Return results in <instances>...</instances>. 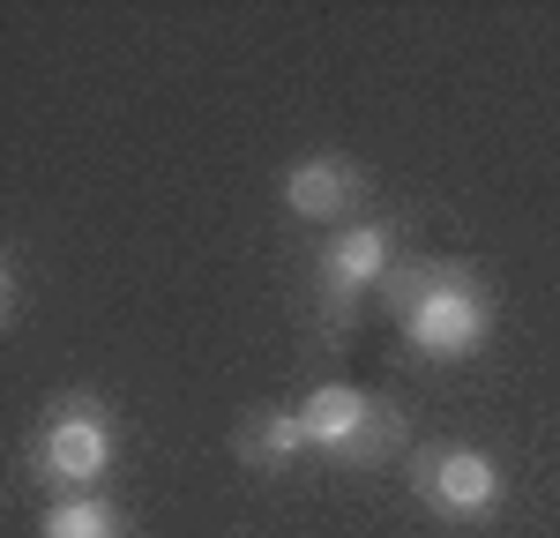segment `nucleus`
Instances as JSON below:
<instances>
[{"label": "nucleus", "mask_w": 560, "mask_h": 538, "mask_svg": "<svg viewBox=\"0 0 560 538\" xmlns=\"http://www.w3.org/2000/svg\"><path fill=\"white\" fill-rule=\"evenodd\" d=\"M411 493L441 524H493L509 501V471L471 442H427L411 448Z\"/></svg>", "instance_id": "obj_5"}, {"label": "nucleus", "mask_w": 560, "mask_h": 538, "mask_svg": "<svg viewBox=\"0 0 560 538\" xmlns=\"http://www.w3.org/2000/svg\"><path fill=\"white\" fill-rule=\"evenodd\" d=\"M113 456H120L113 404L97 397V389H68V397H52L38 411V426L23 442V471L60 501V493H97L105 471H113Z\"/></svg>", "instance_id": "obj_2"}, {"label": "nucleus", "mask_w": 560, "mask_h": 538, "mask_svg": "<svg viewBox=\"0 0 560 538\" xmlns=\"http://www.w3.org/2000/svg\"><path fill=\"white\" fill-rule=\"evenodd\" d=\"M38 538H135V524L105 493H60L38 508Z\"/></svg>", "instance_id": "obj_8"}, {"label": "nucleus", "mask_w": 560, "mask_h": 538, "mask_svg": "<svg viewBox=\"0 0 560 538\" xmlns=\"http://www.w3.org/2000/svg\"><path fill=\"white\" fill-rule=\"evenodd\" d=\"M382 307L404 329L411 359H433V366L478 359L493 337V284L464 255H411L404 247V262L382 284Z\"/></svg>", "instance_id": "obj_1"}, {"label": "nucleus", "mask_w": 560, "mask_h": 538, "mask_svg": "<svg viewBox=\"0 0 560 538\" xmlns=\"http://www.w3.org/2000/svg\"><path fill=\"white\" fill-rule=\"evenodd\" d=\"M396 262H404V232L382 224V218H359V224H345V232L322 239L314 277H306V307H314L322 344H351V321L366 307V292L382 300V284H388Z\"/></svg>", "instance_id": "obj_3"}, {"label": "nucleus", "mask_w": 560, "mask_h": 538, "mask_svg": "<svg viewBox=\"0 0 560 538\" xmlns=\"http://www.w3.org/2000/svg\"><path fill=\"white\" fill-rule=\"evenodd\" d=\"M300 419H306V448H314L322 464H337V471H382V464H396V456L411 448L404 404L374 397V389H351V382L306 389Z\"/></svg>", "instance_id": "obj_4"}, {"label": "nucleus", "mask_w": 560, "mask_h": 538, "mask_svg": "<svg viewBox=\"0 0 560 538\" xmlns=\"http://www.w3.org/2000/svg\"><path fill=\"white\" fill-rule=\"evenodd\" d=\"M366 195H374V173H366L359 157H345V150H306L300 165L284 173V210L300 224L345 232V224H359Z\"/></svg>", "instance_id": "obj_6"}, {"label": "nucleus", "mask_w": 560, "mask_h": 538, "mask_svg": "<svg viewBox=\"0 0 560 538\" xmlns=\"http://www.w3.org/2000/svg\"><path fill=\"white\" fill-rule=\"evenodd\" d=\"M232 456H240L247 471H261V479H277V471H292L300 456H314V448H306L300 404H261V411H247V419L232 426Z\"/></svg>", "instance_id": "obj_7"}]
</instances>
